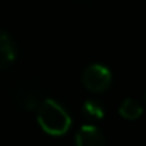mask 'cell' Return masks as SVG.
I'll list each match as a JSON object with an SVG mask.
<instances>
[{"label":"cell","mask_w":146,"mask_h":146,"mask_svg":"<svg viewBox=\"0 0 146 146\" xmlns=\"http://www.w3.org/2000/svg\"><path fill=\"white\" fill-rule=\"evenodd\" d=\"M38 123L44 132L49 135L60 137L69 130L71 116L68 111L54 99H44L39 102L38 107Z\"/></svg>","instance_id":"obj_1"},{"label":"cell","mask_w":146,"mask_h":146,"mask_svg":"<svg viewBox=\"0 0 146 146\" xmlns=\"http://www.w3.org/2000/svg\"><path fill=\"white\" fill-rule=\"evenodd\" d=\"M82 83L91 93H104L111 85V72L104 64H90L82 74Z\"/></svg>","instance_id":"obj_2"},{"label":"cell","mask_w":146,"mask_h":146,"mask_svg":"<svg viewBox=\"0 0 146 146\" xmlns=\"http://www.w3.org/2000/svg\"><path fill=\"white\" fill-rule=\"evenodd\" d=\"M14 102L27 111L35 110L41 102V86L36 82H25L14 90Z\"/></svg>","instance_id":"obj_3"},{"label":"cell","mask_w":146,"mask_h":146,"mask_svg":"<svg viewBox=\"0 0 146 146\" xmlns=\"http://www.w3.org/2000/svg\"><path fill=\"white\" fill-rule=\"evenodd\" d=\"M76 146H105V138L96 126H83L76 137Z\"/></svg>","instance_id":"obj_4"},{"label":"cell","mask_w":146,"mask_h":146,"mask_svg":"<svg viewBox=\"0 0 146 146\" xmlns=\"http://www.w3.org/2000/svg\"><path fill=\"white\" fill-rule=\"evenodd\" d=\"M16 60V47L11 36L5 32H0V69L11 66Z\"/></svg>","instance_id":"obj_5"},{"label":"cell","mask_w":146,"mask_h":146,"mask_svg":"<svg viewBox=\"0 0 146 146\" xmlns=\"http://www.w3.org/2000/svg\"><path fill=\"white\" fill-rule=\"evenodd\" d=\"M143 113V107L135 99H126L119 107V115L126 119H137Z\"/></svg>","instance_id":"obj_6"},{"label":"cell","mask_w":146,"mask_h":146,"mask_svg":"<svg viewBox=\"0 0 146 146\" xmlns=\"http://www.w3.org/2000/svg\"><path fill=\"white\" fill-rule=\"evenodd\" d=\"M82 110H83V113H85V116L91 118V119H102V118H104V107H102V104L99 101H96V99H88V101H85Z\"/></svg>","instance_id":"obj_7"}]
</instances>
